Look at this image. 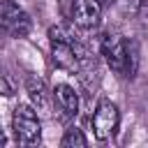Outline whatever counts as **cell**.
Masks as SVG:
<instances>
[{
  "instance_id": "52a82bcc",
  "label": "cell",
  "mask_w": 148,
  "mask_h": 148,
  "mask_svg": "<svg viewBox=\"0 0 148 148\" xmlns=\"http://www.w3.org/2000/svg\"><path fill=\"white\" fill-rule=\"evenodd\" d=\"M53 99L60 111V120H72L79 113V95L69 83H58L53 88Z\"/></svg>"
},
{
  "instance_id": "5b68a950",
  "label": "cell",
  "mask_w": 148,
  "mask_h": 148,
  "mask_svg": "<svg viewBox=\"0 0 148 148\" xmlns=\"http://www.w3.org/2000/svg\"><path fill=\"white\" fill-rule=\"evenodd\" d=\"M2 28L9 37L18 39V37H25L32 28L30 23V16L12 0H2Z\"/></svg>"
},
{
  "instance_id": "3957f363",
  "label": "cell",
  "mask_w": 148,
  "mask_h": 148,
  "mask_svg": "<svg viewBox=\"0 0 148 148\" xmlns=\"http://www.w3.org/2000/svg\"><path fill=\"white\" fill-rule=\"evenodd\" d=\"M12 130L21 146H25V148L37 146L42 141V125H39V116H37L35 106L18 104L12 116Z\"/></svg>"
},
{
  "instance_id": "30bf717a",
  "label": "cell",
  "mask_w": 148,
  "mask_h": 148,
  "mask_svg": "<svg viewBox=\"0 0 148 148\" xmlns=\"http://www.w3.org/2000/svg\"><path fill=\"white\" fill-rule=\"evenodd\" d=\"M99 2H102V7H106V5H113L116 0H99Z\"/></svg>"
},
{
  "instance_id": "ba28073f",
  "label": "cell",
  "mask_w": 148,
  "mask_h": 148,
  "mask_svg": "<svg viewBox=\"0 0 148 148\" xmlns=\"http://www.w3.org/2000/svg\"><path fill=\"white\" fill-rule=\"evenodd\" d=\"M25 90H28V95H30L32 106H35L37 111L46 113V111H49V92H46L44 81H42V79H35V76H28V81H25Z\"/></svg>"
},
{
  "instance_id": "6da1fadb",
  "label": "cell",
  "mask_w": 148,
  "mask_h": 148,
  "mask_svg": "<svg viewBox=\"0 0 148 148\" xmlns=\"http://www.w3.org/2000/svg\"><path fill=\"white\" fill-rule=\"evenodd\" d=\"M49 37H51V58L53 62L60 67V69H67V72H79L86 62H88V51L81 46V42L67 32L62 25L58 28H51L49 30Z\"/></svg>"
},
{
  "instance_id": "8992f818",
  "label": "cell",
  "mask_w": 148,
  "mask_h": 148,
  "mask_svg": "<svg viewBox=\"0 0 148 148\" xmlns=\"http://www.w3.org/2000/svg\"><path fill=\"white\" fill-rule=\"evenodd\" d=\"M102 18V2L99 0H74L72 2V23L90 30Z\"/></svg>"
},
{
  "instance_id": "277c9868",
  "label": "cell",
  "mask_w": 148,
  "mask_h": 148,
  "mask_svg": "<svg viewBox=\"0 0 148 148\" xmlns=\"http://www.w3.org/2000/svg\"><path fill=\"white\" fill-rule=\"evenodd\" d=\"M118 120H120L118 106H116L113 102H109V99H99L97 106H95V113H92V118H90L95 136H97L99 141L111 139V136L116 134V130H118Z\"/></svg>"
},
{
  "instance_id": "9c48e42d",
  "label": "cell",
  "mask_w": 148,
  "mask_h": 148,
  "mask_svg": "<svg viewBox=\"0 0 148 148\" xmlns=\"http://www.w3.org/2000/svg\"><path fill=\"white\" fill-rule=\"evenodd\" d=\"M60 146H65V148H83V146H88V139L79 127H69L65 132V136L60 139Z\"/></svg>"
},
{
  "instance_id": "7a4b0ae2",
  "label": "cell",
  "mask_w": 148,
  "mask_h": 148,
  "mask_svg": "<svg viewBox=\"0 0 148 148\" xmlns=\"http://www.w3.org/2000/svg\"><path fill=\"white\" fill-rule=\"evenodd\" d=\"M102 56L106 60V65L111 67V72L120 74V76H134L136 72V44L134 42H125L120 35H104L102 37Z\"/></svg>"
}]
</instances>
